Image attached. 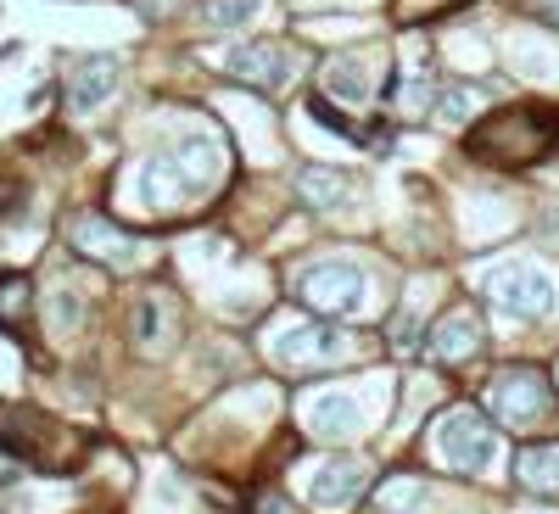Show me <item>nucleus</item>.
<instances>
[{
  "instance_id": "1",
  "label": "nucleus",
  "mask_w": 559,
  "mask_h": 514,
  "mask_svg": "<svg viewBox=\"0 0 559 514\" xmlns=\"http://www.w3.org/2000/svg\"><path fill=\"white\" fill-rule=\"evenodd\" d=\"M559 146V112L554 107H498L487 112L476 129H471V157L481 163H498V168H526V163H543L548 152Z\"/></svg>"
},
{
  "instance_id": "2",
  "label": "nucleus",
  "mask_w": 559,
  "mask_h": 514,
  "mask_svg": "<svg viewBox=\"0 0 559 514\" xmlns=\"http://www.w3.org/2000/svg\"><path fill=\"white\" fill-rule=\"evenodd\" d=\"M487 408L492 419H503V426H515V431H543L554 426V386L537 375V369H503V375L487 386Z\"/></svg>"
},
{
  "instance_id": "3",
  "label": "nucleus",
  "mask_w": 559,
  "mask_h": 514,
  "mask_svg": "<svg viewBox=\"0 0 559 514\" xmlns=\"http://www.w3.org/2000/svg\"><path fill=\"white\" fill-rule=\"evenodd\" d=\"M297 302L313 308V313H358L364 308V268L358 263H342V258H324V263H308L297 274Z\"/></svg>"
},
{
  "instance_id": "4",
  "label": "nucleus",
  "mask_w": 559,
  "mask_h": 514,
  "mask_svg": "<svg viewBox=\"0 0 559 514\" xmlns=\"http://www.w3.org/2000/svg\"><path fill=\"white\" fill-rule=\"evenodd\" d=\"M437 447H442V458H448V470H459V476L481 470V464H492V453H498L492 419L476 414V408H453V414H442Z\"/></svg>"
},
{
  "instance_id": "5",
  "label": "nucleus",
  "mask_w": 559,
  "mask_h": 514,
  "mask_svg": "<svg viewBox=\"0 0 559 514\" xmlns=\"http://www.w3.org/2000/svg\"><path fill=\"white\" fill-rule=\"evenodd\" d=\"M68 241H73L79 258H96V263H134V258H140V241L129 236L123 224L102 218V213L68 218Z\"/></svg>"
},
{
  "instance_id": "6",
  "label": "nucleus",
  "mask_w": 559,
  "mask_h": 514,
  "mask_svg": "<svg viewBox=\"0 0 559 514\" xmlns=\"http://www.w3.org/2000/svg\"><path fill=\"white\" fill-rule=\"evenodd\" d=\"M297 51L292 45H280V39H258V45H247V51H236L224 62V73L229 79H247V84H258V89H280V84H292L297 79Z\"/></svg>"
},
{
  "instance_id": "7",
  "label": "nucleus",
  "mask_w": 559,
  "mask_h": 514,
  "mask_svg": "<svg viewBox=\"0 0 559 514\" xmlns=\"http://www.w3.org/2000/svg\"><path fill=\"white\" fill-rule=\"evenodd\" d=\"M129 331H134V347L140 352H163V347H174V331H179V302L174 297H163V291H152V297H140V308H134V319H129Z\"/></svg>"
},
{
  "instance_id": "8",
  "label": "nucleus",
  "mask_w": 559,
  "mask_h": 514,
  "mask_svg": "<svg viewBox=\"0 0 559 514\" xmlns=\"http://www.w3.org/2000/svg\"><path fill=\"white\" fill-rule=\"evenodd\" d=\"M481 319L471 313V308H453L437 331H431V342H426V352L437 358V363H464V358H476L481 352Z\"/></svg>"
},
{
  "instance_id": "9",
  "label": "nucleus",
  "mask_w": 559,
  "mask_h": 514,
  "mask_svg": "<svg viewBox=\"0 0 559 514\" xmlns=\"http://www.w3.org/2000/svg\"><path fill=\"white\" fill-rule=\"evenodd\" d=\"M492 297L509 308V313H526V319H537V313H548V302H554V286L537 274V268H503L498 279H492Z\"/></svg>"
},
{
  "instance_id": "10",
  "label": "nucleus",
  "mask_w": 559,
  "mask_h": 514,
  "mask_svg": "<svg viewBox=\"0 0 559 514\" xmlns=\"http://www.w3.org/2000/svg\"><path fill=\"white\" fill-rule=\"evenodd\" d=\"M364 492H369V464H364V458H336L331 470L313 481V503H319V509H347V503H358Z\"/></svg>"
},
{
  "instance_id": "11",
  "label": "nucleus",
  "mask_w": 559,
  "mask_h": 514,
  "mask_svg": "<svg viewBox=\"0 0 559 514\" xmlns=\"http://www.w3.org/2000/svg\"><path fill=\"white\" fill-rule=\"evenodd\" d=\"M112 89H118V62H112V57H84V62H73V73H68V101H73V107H102Z\"/></svg>"
},
{
  "instance_id": "12",
  "label": "nucleus",
  "mask_w": 559,
  "mask_h": 514,
  "mask_svg": "<svg viewBox=\"0 0 559 514\" xmlns=\"http://www.w3.org/2000/svg\"><path fill=\"white\" fill-rule=\"evenodd\" d=\"M342 352V331H324V324H297V336L280 342V358L286 363H319V358H336Z\"/></svg>"
},
{
  "instance_id": "13",
  "label": "nucleus",
  "mask_w": 559,
  "mask_h": 514,
  "mask_svg": "<svg viewBox=\"0 0 559 514\" xmlns=\"http://www.w3.org/2000/svg\"><path fill=\"white\" fill-rule=\"evenodd\" d=\"M515 481L526 492H559V447H521L515 453Z\"/></svg>"
},
{
  "instance_id": "14",
  "label": "nucleus",
  "mask_w": 559,
  "mask_h": 514,
  "mask_svg": "<svg viewBox=\"0 0 559 514\" xmlns=\"http://www.w3.org/2000/svg\"><path fill=\"white\" fill-rule=\"evenodd\" d=\"M34 308V286L28 274H0V331H17Z\"/></svg>"
},
{
  "instance_id": "15",
  "label": "nucleus",
  "mask_w": 559,
  "mask_h": 514,
  "mask_svg": "<svg viewBox=\"0 0 559 514\" xmlns=\"http://www.w3.org/2000/svg\"><path fill=\"white\" fill-rule=\"evenodd\" d=\"M297 191H302L308 207H331V202L347 196V179L342 174H324V168H302L297 174Z\"/></svg>"
},
{
  "instance_id": "16",
  "label": "nucleus",
  "mask_w": 559,
  "mask_h": 514,
  "mask_svg": "<svg viewBox=\"0 0 559 514\" xmlns=\"http://www.w3.org/2000/svg\"><path fill=\"white\" fill-rule=\"evenodd\" d=\"M419 498H426V481H419V476H386L381 492H376V503H381L386 514H408Z\"/></svg>"
},
{
  "instance_id": "17",
  "label": "nucleus",
  "mask_w": 559,
  "mask_h": 514,
  "mask_svg": "<svg viewBox=\"0 0 559 514\" xmlns=\"http://www.w3.org/2000/svg\"><path fill=\"white\" fill-rule=\"evenodd\" d=\"M252 12H258V0H202V23H213V28H236Z\"/></svg>"
},
{
  "instance_id": "18",
  "label": "nucleus",
  "mask_w": 559,
  "mask_h": 514,
  "mask_svg": "<svg viewBox=\"0 0 559 514\" xmlns=\"http://www.w3.org/2000/svg\"><path fill=\"white\" fill-rule=\"evenodd\" d=\"M331 89H342V101H364V96H369V84H364V73H358V57H347V62L331 68Z\"/></svg>"
},
{
  "instance_id": "19",
  "label": "nucleus",
  "mask_w": 559,
  "mask_h": 514,
  "mask_svg": "<svg viewBox=\"0 0 559 514\" xmlns=\"http://www.w3.org/2000/svg\"><path fill=\"white\" fill-rule=\"evenodd\" d=\"M347 419H353V408L331 397V403H319V419H313V431H319V437H342V431H347Z\"/></svg>"
},
{
  "instance_id": "20",
  "label": "nucleus",
  "mask_w": 559,
  "mask_h": 514,
  "mask_svg": "<svg viewBox=\"0 0 559 514\" xmlns=\"http://www.w3.org/2000/svg\"><path fill=\"white\" fill-rule=\"evenodd\" d=\"M521 12L537 17V23H548V28H559V0H521Z\"/></svg>"
},
{
  "instance_id": "21",
  "label": "nucleus",
  "mask_w": 559,
  "mask_h": 514,
  "mask_svg": "<svg viewBox=\"0 0 559 514\" xmlns=\"http://www.w3.org/2000/svg\"><path fill=\"white\" fill-rule=\"evenodd\" d=\"M258 514H297V509H292V503H286V498H280V492H269V498H263V509H258Z\"/></svg>"
}]
</instances>
